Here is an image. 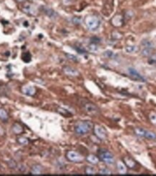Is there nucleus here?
<instances>
[{
  "label": "nucleus",
  "mask_w": 156,
  "mask_h": 176,
  "mask_svg": "<svg viewBox=\"0 0 156 176\" xmlns=\"http://www.w3.org/2000/svg\"><path fill=\"white\" fill-rule=\"evenodd\" d=\"M93 128V122L88 120L85 121H81L76 125L74 128V131L77 135L84 136L85 134H88L90 131Z\"/></svg>",
  "instance_id": "1"
},
{
  "label": "nucleus",
  "mask_w": 156,
  "mask_h": 176,
  "mask_svg": "<svg viewBox=\"0 0 156 176\" xmlns=\"http://www.w3.org/2000/svg\"><path fill=\"white\" fill-rule=\"evenodd\" d=\"M85 25L90 30H96L100 25V21L96 15H88L85 19Z\"/></svg>",
  "instance_id": "2"
},
{
  "label": "nucleus",
  "mask_w": 156,
  "mask_h": 176,
  "mask_svg": "<svg viewBox=\"0 0 156 176\" xmlns=\"http://www.w3.org/2000/svg\"><path fill=\"white\" fill-rule=\"evenodd\" d=\"M98 158L102 162L108 165H113L114 163V154L109 151L105 149L100 150L98 152Z\"/></svg>",
  "instance_id": "3"
},
{
  "label": "nucleus",
  "mask_w": 156,
  "mask_h": 176,
  "mask_svg": "<svg viewBox=\"0 0 156 176\" xmlns=\"http://www.w3.org/2000/svg\"><path fill=\"white\" fill-rule=\"evenodd\" d=\"M134 132L137 136L144 137L149 140H155L156 139V134L150 131H148V130L144 129V128H136L134 129Z\"/></svg>",
  "instance_id": "4"
},
{
  "label": "nucleus",
  "mask_w": 156,
  "mask_h": 176,
  "mask_svg": "<svg viewBox=\"0 0 156 176\" xmlns=\"http://www.w3.org/2000/svg\"><path fill=\"white\" fill-rule=\"evenodd\" d=\"M66 157L69 161L72 163H80L84 159L79 153L75 151H68L66 153Z\"/></svg>",
  "instance_id": "5"
},
{
  "label": "nucleus",
  "mask_w": 156,
  "mask_h": 176,
  "mask_svg": "<svg viewBox=\"0 0 156 176\" xmlns=\"http://www.w3.org/2000/svg\"><path fill=\"white\" fill-rule=\"evenodd\" d=\"M82 107L85 111L91 115H96L99 113V109L98 107L90 102H86L82 104Z\"/></svg>",
  "instance_id": "6"
},
{
  "label": "nucleus",
  "mask_w": 156,
  "mask_h": 176,
  "mask_svg": "<svg viewBox=\"0 0 156 176\" xmlns=\"http://www.w3.org/2000/svg\"><path fill=\"white\" fill-rule=\"evenodd\" d=\"M94 133L95 135L97 136L100 140H105L107 138V132L103 127L100 125H96L94 128Z\"/></svg>",
  "instance_id": "7"
},
{
  "label": "nucleus",
  "mask_w": 156,
  "mask_h": 176,
  "mask_svg": "<svg viewBox=\"0 0 156 176\" xmlns=\"http://www.w3.org/2000/svg\"><path fill=\"white\" fill-rule=\"evenodd\" d=\"M111 23L113 26L116 28L122 27L124 23V18L121 14H117L111 19Z\"/></svg>",
  "instance_id": "8"
},
{
  "label": "nucleus",
  "mask_w": 156,
  "mask_h": 176,
  "mask_svg": "<svg viewBox=\"0 0 156 176\" xmlns=\"http://www.w3.org/2000/svg\"><path fill=\"white\" fill-rule=\"evenodd\" d=\"M127 71L129 76H131L134 80L138 81H142V82H144L145 81V78H143V76H141L135 68H129L127 69Z\"/></svg>",
  "instance_id": "9"
},
{
  "label": "nucleus",
  "mask_w": 156,
  "mask_h": 176,
  "mask_svg": "<svg viewBox=\"0 0 156 176\" xmlns=\"http://www.w3.org/2000/svg\"><path fill=\"white\" fill-rule=\"evenodd\" d=\"M22 10L25 12V13L30 14V15H36V8L33 4L30 2H25L22 4Z\"/></svg>",
  "instance_id": "10"
},
{
  "label": "nucleus",
  "mask_w": 156,
  "mask_h": 176,
  "mask_svg": "<svg viewBox=\"0 0 156 176\" xmlns=\"http://www.w3.org/2000/svg\"><path fill=\"white\" fill-rule=\"evenodd\" d=\"M123 163L126 165V168L129 169H134L137 166V163L130 157H124L123 158Z\"/></svg>",
  "instance_id": "11"
},
{
  "label": "nucleus",
  "mask_w": 156,
  "mask_h": 176,
  "mask_svg": "<svg viewBox=\"0 0 156 176\" xmlns=\"http://www.w3.org/2000/svg\"><path fill=\"white\" fill-rule=\"evenodd\" d=\"M21 91L24 94L27 95V96H33L36 92V90L34 87L31 86H24L21 88Z\"/></svg>",
  "instance_id": "12"
},
{
  "label": "nucleus",
  "mask_w": 156,
  "mask_h": 176,
  "mask_svg": "<svg viewBox=\"0 0 156 176\" xmlns=\"http://www.w3.org/2000/svg\"><path fill=\"white\" fill-rule=\"evenodd\" d=\"M64 73L66 75L70 76H79V72L77 70H76L75 68H73L72 67L70 66H65L63 68Z\"/></svg>",
  "instance_id": "13"
},
{
  "label": "nucleus",
  "mask_w": 156,
  "mask_h": 176,
  "mask_svg": "<svg viewBox=\"0 0 156 176\" xmlns=\"http://www.w3.org/2000/svg\"><path fill=\"white\" fill-rule=\"evenodd\" d=\"M86 160L89 163L92 164V165H98L99 163V158L97 156L94 155V154H89L88 156H87Z\"/></svg>",
  "instance_id": "14"
},
{
  "label": "nucleus",
  "mask_w": 156,
  "mask_h": 176,
  "mask_svg": "<svg viewBox=\"0 0 156 176\" xmlns=\"http://www.w3.org/2000/svg\"><path fill=\"white\" fill-rule=\"evenodd\" d=\"M13 131L15 134H20L23 131V128L22 125L19 123H15L13 125Z\"/></svg>",
  "instance_id": "15"
},
{
  "label": "nucleus",
  "mask_w": 156,
  "mask_h": 176,
  "mask_svg": "<svg viewBox=\"0 0 156 176\" xmlns=\"http://www.w3.org/2000/svg\"><path fill=\"white\" fill-rule=\"evenodd\" d=\"M43 171V168L40 165H33V168H32V173L33 175H40V174L42 173Z\"/></svg>",
  "instance_id": "16"
},
{
  "label": "nucleus",
  "mask_w": 156,
  "mask_h": 176,
  "mask_svg": "<svg viewBox=\"0 0 156 176\" xmlns=\"http://www.w3.org/2000/svg\"><path fill=\"white\" fill-rule=\"evenodd\" d=\"M117 168L119 170V172L121 174H126V166L124 165V163H122V162L119 161L117 163Z\"/></svg>",
  "instance_id": "17"
},
{
  "label": "nucleus",
  "mask_w": 156,
  "mask_h": 176,
  "mask_svg": "<svg viewBox=\"0 0 156 176\" xmlns=\"http://www.w3.org/2000/svg\"><path fill=\"white\" fill-rule=\"evenodd\" d=\"M125 52L126 53H129V54H131V53H134L137 52V47L135 45H128L126 46L124 48Z\"/></svg>",
  "instance_id": "18"
},
{
  "label": "nucleus",
  "mask_w": 156,
  "mask_h": 176,
  "mask_svg": "<svg viewBox=\"0 0 156 176\" xmlns=\"http://www.w3.org/2000/svg\"><path fill=\"white\" fill-rule=\"evenodd\" d=\"M152 51H153V49L145 48V47H143V49H142L141 54L144 57H150L152 54Z\"/></svg>",
  "instance_id": "19"
},
{
  "label": "nucleus",
  "mask_w": 156,
  "mask_h": 176,
  "mask_svg": "<svg viewBox=\"0 0 156 176\" xmlns=\"http://www.w3.org/2000/svg\"><path fill=\"white\" fill-rule=\"evenodd\" d=\"M44 13L46 14V15L51 18H56V16H57V14L55 13L53 10H51V9H49V8H46L45 10H44Z\"/></svg>",
  "instance_id": "20"
},
{
  "label": "nucleus",
  "mask_w": 156,
  "mask_h": 176,
  "mask_svg": "<svg viewBox=\"0 0 156 176\" xmlns=\"http://www.w3.org/2000/svg\"><path fill=\"white\" fill-rule=\"evenodd\" d=\"M142 46L145 48H150L154 49V44L151 41L149 40H144L142 42Z\"/></svg>",
  "instance_id": "21"
},
{
  "label": "nucleus",
  "mask_w": 156,
  "mask_h": 176,
  "mask_svg": "<svg viewBox=\"0 0 156 176\" xmlns=\"http://www.w3.org/2000/svg\"><path fill=\"white\" fill-rule=\"evenodd\" d=\"M85 172L87 175H95L96 173V170L93 167L88 166L85 170Z\"/></svg>",
  "instance_id": "22"
},
{
  "label": "nucleus",
  "mask_w": 156,
  "mask_h": 176,
  "mask_svg": "<svg viewBox=\"0 0 156 176\" xmlns=\"http://www.w3.org/2000/svg\"><path fill=\"white\" fill-rule=\"evenodd\" d=\"M17 141L21 145H27L29 143V141L27 138L23 137V136H20L17 139Z\"/></svg>",
  "instance_id": "23"
},
{
  "label": "nucleus",
  "mask_w": 156,
  "mask_h": 176,
  "mask_svg": "<svg viewBox=\"0 0 156 176\" xmlns=\"http://www.w3.org/2000/svg\"><path fill=\"white\" fill-rule=\"evenodd\" d=\"M0 119H1L3 120H6L8 119V114L2 108H0Z\"/></svg>",
  "instance_id": "24"
},
{
  "label": "nucleus",
  "mask_w": 156,
  "mask_h": 176,
  "mask_svg": "<svg viewBox=\"0 0 156 176\" xmlns=\"http://www.w3.org/2000/svg\"><path fill=\"white\" fill-rule=\"evenodd\" d=\"M99 173L100 174V175H111V171L109 169H108V168H102V169L100 170V171H99Z\"/></svg>",
  "instance_id": "25"
},
{
  "label": "nucleus",
  "mask_w": 156,
  "mask_h": 176,
  "mask_svg": "<svg viewBox=\"0 0 156 176\" xmlns=\"http://www.w3.org/2000/svg\"><path fill=\"white\" fill-rule=\"evenodd\" d=\"M148 62L150 65H156V54H153L150 56Z\"/></svg>",
  "instance_id": "26"
},
{
  "label": "nucleus",
  "mask_w": 156,
  "mask_h": 176,
  "mask_svg": "<svg viewBox=\"0 0 156 176\" xmlns=\"http://www.w3.org/2000/svg\"><path fill=\"white\" fill-rule=\"evenodd\" d=\"M150 121L153 124H156V113L152 112L150 114Z\"/></svg>",
  "instance_id": "27"
},
{
  "label": "nucleus",
  "mask_w": 156,
  "mask_h": 176,
  "mask_svg": "<svg viewBox=\"0 0 156 176\" xmlns=\"http://www.w3.org/2000/svg\"><path fill=\"white\" fill-rule=\"evenodd\" d=\"M8 165L10 168H13V169H15V168H17L16 162L13 160H11L10 162H8Z\"/></svg>",
  "instance_id": "28"
},
{
  "label": "nucleus",
  "mask_w": 156,
  "mask_h": 176,
  "mask_svg": "<svg viewBox=\"0 0 156 176\" xmlns=\"http://www.w3.org/2000/svg\"><path fill=\"white\" fill-rule=\"evenodd\" d=\"M67 57H72V58H70V59H72V60H74V61H76L77 60V57H76L75 56H73V55H71V54H67Z\"/></svg>",
  "instance_id": "29"
}]
</instances>
